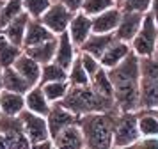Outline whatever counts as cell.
I'll return each mask as SVG.
<instances>
[{
	"label": "cell",
	"instance_id": "cell-23",
	"mask_svg": "<svg viewBox=\"0 0 158 149\" xmlns=\"http://www.w3.org/2000/svg\"><path fill=\"white\" fill-rule=\"evenodd\" d=\"M55 48H57V35L52 37V39H48V41H44V43L29 46V48H23V52L29 57H32L36 62H39L43 66V64H48V62L53 60V57H55Z\"/></svg>",
	"mask_w": 158,
	"mask_h": 149
},
{
	"label": "cell",
	"instance_id": "cell-19",
	"mask_svg": "<svg viewBox=\"0 0 158 149\" xmlns=\"http://www.w3.org/2000/svg\"><path fill=\"white\" fill-rule=\"evenodd\" d=\"M30 21V16L25 11H23L20 16H16L13 21H9L7 25L4 27V37L11 41L16 46H22L23 48V39H25V30H27V25Z\"/></svg>",
	"mask_w": 158,
	"mask_h": 149
},
{
	"label": "cell",
	"instance_id": "cell-20",
	"mask_svg": "<svg viewBox=\"0 0 158 149\" xmlns=\"http://www.w3.org/2000/svg\"><path fill=\"white\" fill-rule=\"evenodd\" d=\"M114 39H115L114 34H96V32H93L85 39V43L80 46V52L89 53V55H93L94 59L100 60V57L105 53V50L108 48V44Z\"/></svg>",
	"mask_w": 158,
	"mask_h": 149
},
{
	"label": "cell",
	"instance_id": "cell-16",
	"mask_svg": "<svg viewBox=\"0 0 158 149\" xmlns=\"http://www.w3.org/2000/svg\"><path fill=\"white\" fill-rule=\"evenodd\" d=\"M121 18V7H110L103 13L93 16V32L96 34H114Z\"/></svg>",
	"mask_w": 158,
	"mask_h": 149
},
{
	"label": "cell",
	"instance_id": "cell-38",
	"mask_svg": "<svg viewBox=\"0 0 158 149\" xmlns=\"http://www.w3.org/2000/svg\"><path fill=\"white\" fill-rule=\"evenodd\" d=\"M32 149H55V146H53L52 139H48V140H43V142H39V144H34Z\"/></svg>",
	"mask_w": 158,
	"mask_h": 149
},
{
	"label": "cell",
	"instance_id": "cell-2",
	"mask_svg": "<svg viewBox=\"0 0 158 149\" xmlns=\"http://www.w3.org/2000/svg\"><path fill=\"white\" fill-rule=\"evenodd\" d=\"M119 108L110 112L87 114L78 119V126L84 135L85 149H112L114 139V122Z\"/></svg>",
	"mask_w": 158,
	"mask_h": 149
},
{
	"label": "cell",
	"instance_id": "cell-3",
	"mask_svg": "<svg viewBox=\"0 0 158 149\" xmlns=\"http://www.w3.org/2000/svg\"><path fill=\"white\" fill-rule=\"evenodd\" d=\"M60 105L66 106L69 112H73L78 117L96 112H110V110L117 108L114 98H108V96L96 92L91 85L69 87V91L60 101Z\"/></svg>",
	"mask_w": 158,
	"mask_h": 149
},
{
	"label": "cell",
	"instance_id": "cell-7",
	"mask_svg": "<svg viewBox=\"0 0 158 149\" xmlns=\"http://www.w3.org/2000/svg\"><path fill=\"white\" fill-rule=\"evenodd\" d=\"M0 133L6 137L9 149H32V144L23 131L20 117L0 114Z\"/></svg>",
	"mask_w": 158,
	"mask_h": 149
},
{
	"label": "cell",
	"instance_id": "cell-25",
	"mask_svg": "<svg viewBox=\"0 0 158 149\" xmlns=\"http://www.w3.org/2000/svg\"><path fill=\"white\" fill-rule=\"evenodd\" d=\"M140 137H158V117L151 110H137Z\"/></svg>",
	"mask_w": 158,
	"mask_h": 149
},
{
	"label": "cell",
	"instance_id": "cell-28",
	"mask_svg": "<svg viewBox=\"0 0 158 149\" xmlns=\"http://www.w3.org/2000/svg\"><path fill=\"white\" fill-rule=\"evenodd\" d=\"M69 87H71V85H69L68 80H60V82H48V84L41 85L44 96L48 98V101H50L52 105H53V103H60V101L64 99V96L68 94Z\"/></svg>",
	"mask_w": 158,
	"mask_h": 149
},
{
	"label": "cell",
	"instance_id": "cell-48",
	"mask_svg": "<svg viewBox=\"0 0 158 149\" xmlns=\"http://www.w3.org/2000/svg\"><path fill=\"white\" fill-rule=\"evenodd\" d=\"M53 2H55V0H53Z\"/></svg>",
	"mask_w": 158,
	"mask_h": 149
},
{
	"label": "cell",
	"instance_id": "cell-47",
	"mask_svg": "<svg viewBox=\"0 0 158 149\" xmlns=\"http://www.w3.org/2000/svg\"><path fill=\"white\" fill-rule=\"evenodd\" d=\"M2 4H4V0H0V7H2Z\"/></svg>",
	"mask_w": 158,
	"mask_h": 149
},
{
	"label": "cell",
	"instance_id": "cell-33",
	"mask_svg": "<svg viewBox=\"0 0 158 149\" xmlns=\"http://www.w3.org/2000/svg\"><path fill=\"white\" fill-rule=\"evenodd\" d=\"M110 7H115L114 0H84L80 11L93 18V16L103 13V11H107V9H110Z\"/></svg>",
	"mask_w": 158,
	"mask_h": 149
},
{
	"label": "cell",
	"instance_id": "cell-21",
	"mask_svg": "<svg viewBox=\"0 0 158 149\" xmlns=\"http://www.w3.org/2000/svg\"><path fill=\"white\" fill-rule=\"evenodd\" d=\"M25 110V94L11 91H2L0 92V112L4 115L18 117Z\"/></svg>",
	"mask_w": 158,
	"mask_h": 149
},
{
	"label": "cell",
	"instance_id": "cell-46",
	"mask_svg": "<svg viewBox=\"0 0 158 149\" xmlns=\"http://www.w3.org/2000/svg\"><path fill=\"white\" fill-rule=\"evenodd\" d=\"M155 57H156V59H158V48H156V53H155Z\"/></svg>",
	"mask_w": 158,
	"mask_h": 149
},
{
	"label": "cell",
	"instance_id": "cell-43",
	"mask_svg": "<svg viewBox=\"0 0 158 149\" xmlns=\"http://www.w3.org/2000/svg\"><path fill=\"white\" fill-rule=\"evenodd\" d=\"M4 91V85H2V69H0V92Z\"/></svg>",
	"mask_w": 158,
	"mask_h": 149
},
{
	"label": "cell",
	"instance_id": "cell-42",
	"mask_svg": "<svg viewBox=\"0 0 158 149\" xmlns=\"http://www.w3.org/2000/svg\"><path fill=\"white\" fill-rule=\"evenodd\" d=\"M112 149H135V146H124V147H112Z\"/></svg>",
	"mask_w": 158,
	"mask_h": 149
},
{
	"label": "cell",
	"instance_id": "cell-49",
	"mask_svg": "<svg viewBox=\"0 0 158 149\" xmlns=\"http://www.w3.org/2000/svg\"><path fill=\"white\" fill-rule=\"evenodd\" d=\"M0 114H2V112H0Z\"/></svg>",
	"mask_w": 158,
	"mask_h": 149
},
{
	"label": "cell",
	"instance_id": "cell-4",
	"mask_svg": "<svg viewBox=\"0 0 158 149\" xmlns=\"http://www.w3.org/2000/svg\"><path fill=\"white\" fill-rule=\"evenodd\" d=\"M158 108V59H140V98L139 110Z\"/></svg>",
	"mask_w": 158,
	"mask_h": 149
},
{
	"label": "cell",
	"instance_id": "cell-1",
	"mask_svg": "<svg viewBox=\"0 0 158 149\" xmlns=\"http://www.w3.org/2000/svg\"><path fill=\"white\" fill-rule=\"evenodd\" d=\"M108 77L114 89V101L119 110H139L140 98V57L130 52L128 57L108 69Z\"/></svg>",
	"mask_w": 158,
	"mask_h": 149
},
{
	"label": "cell",
	"instance_id": "cell-13",
	"mask_svg": "<svg viewBox=\"0 0 158 149\" xmlns=\"http://www.w3.org/2000/svg\"><path fill=\"white\" fill-rule=\"evenodd\" d=\"M52 142H53L55 149H85L84 135H82L78 124H71V126L64 128L55 137H52Z\"/></svg>",
	"mask_w": 158,
	"mask_h": 149
},
{
	"label": "cell",
	"instance_id": "cell-11",
	"mask_svg": "<svg viewBox=\"0 0 158 149\" xmlns=\"http://www.w3.org/2000/svg\"><path fill=\"white\" fill-rule=\"evenodd\" d=\"M78 119H80L78 115L69 112L60 103H53L48 115H46V122H48V130H50V139L55 137L59 131H62L64 128L71 126V124H78Z\"/></svg>",
	"mask_w": 158,
	"mask_h": 149
},
{
	"label": "cell",
	"instance_id": "cell-27",
	"mask_svg": "<svg viewBox=\"0 0 158 149\" xmlns=\"http://www.w3.org/2000/svg\"><path fill=\"white\" fill-rule=\"evenodd\" d=\"M68 82H69L71 87H84V85H89V82H91L85 68L82 66L80 52H78V55L75 57V60L71 62L69 69H68Z\"/></svg>",
	"mask_w": 158,
	"mask_h": 149
},
{
	"label": "cell",
	"instance_id": "cell-15",
	"mask_svg": "<svg viewBox=\"0 0 158 149\" xmlns=\"http://www.w3.org/2000/svg\"><path fill=\"white\" fill-rule=\"evenodd\" d=\"M131 52V48H130L128 43L124 41H119V39H114V41L108 44V48L105 50V53L100 57V64L103 69H112V68H115L117 64H121L126 57H128V53Z\"/></svg>",
	"mask_w": 158,
	"mask_h": 149
},
{
	"label": "cell",
	"instance_id": "cell-37",
	"mask_svg": "<svg viewBox=\"0 0 158 149\" xmlns=\"http://www.w3.org/2000/svg\"><path fill=\"white\" fill-rule=\"evenodd\" d=\"M59 2H62L73 13H78L80 9H82V4H84V0H59Z\"/></svg>",
	"mask_w": 158,
	"mask_h": 149
},
{
	"label": "cell",
	"instance_id": "cell-9",
	"mask_svg": "<svg viewBox=\"0 0 158 149\" xmlns=\"http://www.w3.org/2000/svg\"><path fill=\"white\" fill-rule=\"evenodd\" d=\"M18 117L22 121L23 131H25V135H27V139L30 140L32 146L50 139V130H48L46 117L37 115V114H34V112H29L27 108H25Z\"/></svg>",
	"mask_w": 158,
	"mask_h": 149
},
{
	"label": "cell",
	"instance_id": "cell-41",
	"mask_svg": "<svg viewBox=\"0 0 158 149\" xmlns=\"http://www.w3.org/2000/svg\"><path fill=\"white\" fill-rule=\"evenodd\" d=\"M114 2H115V6H117V7H121L123 4H124V2H126V0H114Z\"/></svg>",
	"mask_w": 158,
	"mask_h": 149
},
{
	"label": "cell",
	"instance_id": "cell-30",
	"mask_svg": "<svg viewBox=\"0 0 158 149\" xmlns=\"http://www.w3.org/2000/svg\"><path fill=\"white\" fill-rule=\"evenodd\" d=\"M89 85L93 87L96 92H100L103 96H108V98H114V89H112V82H110V77H108V71L101 68L93 78Z\"/></svg>",
	"mask_w": 158,
	"mask_h": 149
},
{
	"label": "cell",
	"instance_id": "cell-45",
	"mask_svg": "<svg viewBox=\"0 0 158 149\" xmlns=\"http://www.w3.org/2000/svg\"><path fill=\"white\" fill-rule=\"evenodd\" d=\"M151 112H153V114H155V115H156V117H158V108H153Z\"/></svg>",
	"mask_w": 158,
	"mask_h": 149
},
{
	"label": "cell",
	"instance_id": "cell-44",
	"mask_svg": "<svg viewBox=\"0 0 158 149\" xmlns=\"http://www.w3.org/2000/svg\"><path fill=\"white\" fill-rule=\"evenodd\" d=\"M2 37H4V27L0 25V39H2Z\"/></svg>",
	"mask_w": 158,
	"mask_h": 149
},
{
	"label": "cell",
	"instance_id": "cell-22",
	"mask_svg": "<svg viewBox=\"0 0 158 149\" xmlns=\"http://www.w3.org/2000/svg\"><path fill=\"white\" fill-rule=\"evenodd\" d=\"M55 37L48 28L43 25L41 20H34L30 18L29 25H27V30H25V39H23V48H29V46H34V44H39V43H44Z\"/></svg>",
	"mask_w": 158,
	"mask_h": 149
},
{
	"label": "cell",
	"instance_id": "cell-32",
	"mask_svg": "<svg viewBox=\"0 0 158 149\" xmlns=\"http://www.w3.org/2000/svg\"><path fill=\"white\" fill-rule=\"evenodd\" d=\"M52 2L53 0H22V6H23V11L29 14L30 18L39 20L44 14V11L52 6Z\"/></svg>",
	"mask_w": 158,
	"mask_h": 149
},
{
	"label": "cell",
	"instance_id": "cell-39",
	"mask_svg": "<svg viewBox=\"0 0 158 149\" xmlns=\"http://www.w3.org/2000/svg\"><path fill=\"white\" fill-rule=\"evenodd\" d=\"M149 13L153 14L155 21L158 23V0H151V7H149Z\"/></svg>",
	"mask_w": 158,
	"mask_h": 149
},
{
	"label": "cell",
	"instance_id": "cell-26",
	"mask_svg": "<svg viewBox=\"0 0 158 149\" xmlns=\"http://www.w3.org/2000/svg\"><path fill=\"white\" fill-rule=\"evenodd\" d=\"M22 53H23L22 46H16L11 41H7L6 37H2L0 39V69L11 68Z\"/></svg>",
	"mask_w": 158,
	"mask_h": 149
},
{
	"label": "cell",
	"instance_id": "cell-24",
	"mask_svg": "<svg viewBox=\"0 0 158 149\" xmlns=\"http://www.w3.org/2000/svg\"><path fill=\"white\" fill-rule=\"evenodd\" d=\"M2 85H4V91L18 92V94H25L32 87L13 66L2 69Z\"/></svg>",
	"mask_w": 158,
	"mask_h": 149
},
{
	"label": "cell",
	"instance_id": "cell-8",
	"mask_svg": "<svg viewBox=\"0 0 158 149\" xmlns=\"http://www.w3.org/2000/svg\"><path fill=\"white\" fill-rule=\"evenodd\" d=\"M73 14L75 13L69 11L62 2L55 0V2H52V6L44 11V14L39 20L43 21V25L48 28L53 35H59V34H62V32L68 30Z\"/></svg>",
	"mask_w": 158,
	"mask_h": 149
},
{
	"label": "cell",
	"instance_id": "cell-14",
	"mask_svg": "<svg viewBox=\"0 0 158 149\" xmlns=\"http://www.w3.org/2000/svg\"><path fill=\"white\" fill-rule=\"evenodd\" d=\"M80 50L73 44L71 37L68 34V30L57 35V48H55V57L53 62H57L59 66H62L64 69H69L71 62L75 60V57L78 55Z\"/></svg>",
	"mask_w": 158,
	"mask_h": 149
},
{
	"label": "cell",
	"instance_id": "cell-12",
	"mask_svg": "<svg viewBox=\"0 0 158 149\" xmlns=\"http://www.w3.org/2000/svg\"><path fill=\"white\" fill-rule=\"evenodd\" d=\"M68 34L71 37L73 44L80 50V46L85 43V39L93 34V18L84 14L82 11L73 14L69 27H68Z\"/></svg>",
	"mask_w": 158,
	"mask_h": 149
},
{
	"label": "cell",
	"instance_id": "cell-5",
	"mask_svg": "<svg viewBox=\"0 0 158 149\" xmlns=\"http://www.w3.org/2000/svg\"><path fill=\"white\" fill-rule=\"evenodd\" d=\"M130 48L140 59H144V57H155L156 48H158V23L155 21L151 13L144 14L140 28L137 30L135 37L131 39Z\"/></svg>",
	"mask_w": 158,
	"mask_h": 149
},
{
	"label": "cell",
	"instance_id": "cell-36",
	"mask_svg": "<svg viewBox=\"0 0 158 149\" xmlns=\"http://www.w3.org/2000/svg\"><path fill=\"white\" fill-rule=\"evenodd\" d=\"M133 146L135 149H158V137H140Z\"/></svg>",
	"mask_w": 158,
	"mask_h": 149
},
{
	"label": "cell",
	"instance_id": "cell-35",
	"mask_svg": "<svg viewBox=\"0 0 158 149\" xmlns=\"http://www.w3.org/2000/svg\"><path fill=\"white\" fill-rule=\"evenodd\" d=\"M151 7V0H126L124 4L121 6V9L124 11H137V13H149Z\"/></svg>",
	"mask_w": 158,
	"mask_h": 149
},
{
	"label": "cell",
	"instance_id": "cell-10",
	"mask_svg": "<svg viewBox=\"0 0 158 149\" xmlns=\"http://www.w3.org/2000/svg\"><path fill=\"white\" fill-rule=\"evenodd\" d=\"M144 20L142 13H137V11H124L121 9V18H119V23H117V28L114 30L115 39L124 43H131V39L135 37L137 30L140 28V23Z\"/></svg>",
	"mask_w": 158,
	"mask_h": 149
},
{
	"label": "cell",
	"instance_id": "cell-6",
	"mask_svg": "<svg viewBox=\"0 0 158 149\" xmlns=\"http://www.w3.org/2000/svg\"><path fill=\"white\" fill-rule=\"evenodd\" d=\"M139 139H140V133H139L137 112L119 110L117 115H115V122H114V139H112L114 147L133 146Z\"/></svg>",
	"mask_w": 158,
	"mask_h": 149
},
{
	"label": "cell",
	"instance_id": "cell-31",
	"mask_svg": "<svg viewBox=\"0 0 158 149\" xmlns=\"http://www.w3.org/2000/svg\"><path fill=\"white\" fill-rule=\"evenodd\" d=\"M22 13H23L22 0H4V4L0 7V25L6 27L9 21H13Z\"/></svg>",
	"mask_w": 158,
	"mask_h": 149
},
{
	"label": "cell",
	"instance_id": "cell-18",
	"mask_svg": "<svg viewBox=\"0 0 158 149\" xmlns=\"http://www.w3.org/2000/svg\"><path fill=\"white\" fill-rule=\"evenodd\" d=\"M13 68H15L20 75H22L27 82H29L32 87L34 85H39V78H41V64L36 62L32 57H29L25 52H23L22 55L16 59V62L13 64Z\"/></svg>",
	"mask_w": 158,
	"mask_h": 149
},
{
	"label": "cell",
	"instance_id": "cell-17",
	"mask_svg": "<svg viewBox=\"0 0 158 149\" xmlns=\"http://www.w3.org/2000/svg\"><path fill=\"white\" fill-rule=\"evenodd\" d=\"M25 108L29 112H34L37 115H43V117L48 115V112L52 108V103L44 96L41 85H34V87H30L29 91L25 92Z\"/></svg>",
	"mask_w": 158,
	"mask_h": 149
},
{
	"label": "cell",
	"instance_id": "cell-29",
	"mask_svg": "<svg viewBox=\"0 0 158 149\" xmlns=\"http://www.w3.org/2000/svg\"><path fill=\"white\" fill-rule=\"evenodd\" d=\"M60 80H68V69L57 62H48L41 66V78H39V85L48 84V82H60Z\"/></svg>",
	"mask_w": 158,
	"mask_h": 149
},
{
	"label": "cell",
	"instance_id": "cell-34",
	"mask_svg": "<svg viewBox=\"0 0 158 149\" xmlns=\"http://www.w3.org/2000/svg\"><path fill=\"white\" fill-rule=\"evenodd\" d=\"M80 60H82V66L85 68L87 75H89V78H93L98 71L101 69V64L98 59H94L93 55H89V53H84V52H80Z\"/></svg>",
	"mask_w": 158,
	"mask_h": 149
},
{
	"label": "cell",
	"instance_id": "cell-40",
	"mask_svg": "<svg viewBox=\"0 0 158 149\" xmlns=\"http://www.w3.org/2000/svg\"><path fill=\"white\" fill-rule=\"evenodd\" d=\"M0 149H9L7 147V142H6V137L0 133Z\"/></svg>",
	"mask_w": 158,
	"mask_h": 149
}]
</instances>
